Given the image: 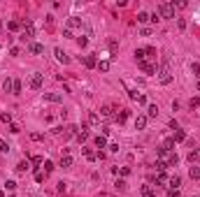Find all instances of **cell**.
I'll return each instance as SVG.
<instances>
[{
    "label": "cell",
    "mask_w": 200,
    "mask_h": 197,
    "mask_svg": "<svg viewBox=\"0 0 200 197\" xmlns=\"http://www.w3.org/2000/svg\"><path fill=\"white\" fill-rule=\"evenodd\" d=\"M0 197H2V190H0Z\"/></svg>",
    "instance_id": "54"
},
{
    "label": "cell",
    "mask_w": 200,
    "mask_h": 197,
    "mask_svg": "<svg viewBox=\"0 0 200 197\" xmlns=\"http://www.w3.org/2000/svg\"><path fill=\"white\" fill-rule=\"evenodd\" d=\"M170 197H182V195H179V190H170Z\"/></svg>",
    "instance_id": "52"
},
{
    "label": "cell",
    "mask_w": 200,
    "mask_h": 197,
    "mask_svg": "<svg viewBox=\"0 0 200 197\" xmlns=\"http://www.w3.org/2000/svg\"><path fill=\"white\" fill-rule=\"evenodd\" d=\"M196 197H200V195H196Z\"/></svg>",
    "instance_id": "56"
},
{
    "label": "cell",
    "mask_w": 200,
    "mask_h": 197,
    "mask_svg": "<svg viewBox=\"0 0 200 197\" xmlns=\"http://www.w3.org/2000/svg\"><path fill=\"white\" fill-rule=\"evenodd\" d=\"M156 14H158L160 19H174V7H172V2H160L158 7H156Z\"/></svg>",
    "instance_id": "3"
},
{
    "label": "cell",
    "mask_w": 200,
    "mask_h": 197,
    "mask_svg": "<svg viewBox=\"0 0 200 197\" xmlns=\"http://www.w3.org/2000/svg\"><path fill=\"white\" fill-rule=\"evenodd\" d=\"M28 169H30V160H21V162L16 165V172H19V174H23V172H28Z\"/></svg>",
    "instance_id": "17"
},
{
    "label": "cell",
    "mask_w": 200,
    "mask_h": 197,
    "mask_svg": "<svg viewBox=\"0 0 200 197\" xmlns=\"http://www.w3.org/2000/svg\"><path fill=\"white\" fill-rule=\"evenodd\" d=\"M188 176H191V179H196V181H198V179H200V167H196V165H193L191 169H188Z\"/></svg>",
    "instance_id": "29"
},
{
    "label": "cell",
    "mask_w": 200,
    "mask_h": 197,
    "mask_svg": "<svg viewBox=\"0 0 200 197\" xmlns=\"http://www.w3.org/2000/svg\"><path fill=\"white\" fill-rule=\"evenodd\" d=\"M100 118H105V121H116V109L112 105H102L100 107Z\"/></svg>",
    "instance_id": "5"
},
{
    "label": "cell",
    "mask_w": 200,
    "mask_h": 197,
    "mask_svg": "<svg viewBox=\"0 0 200 197\" xmlns=\"http://www.w3.org/2000/svg\"><path fill=\"white\" fill-rule=\"evenodd\" d=\"M77 28H81V19L79 16H70L67 19V23H65V30H77Z\"/></svg>",
    "instance_id": "7"
},
{
    "label": "cell",
    "mask_w": 200,
    "mask_h": 197,
    "mask_svg": "<svg viewBox=\"0 0 200 197\" xmlns=\"http://www.w3.org/2000/svg\"><path fill=\"white\" fill-rule=\"evenodd\" d=\"M172 139H174V144H177V141H184V139H186V132H184V130H174Z\"/></svg>",
    "instance_id": "25"
},
{
    "label": "cell",
    "mask_w": 200,
    "mask_h": 197,
    "mask_svg": "<svg viewBox=\"0 0 200 197\" xmlns=\"http://www.w3.org/2000/svg\"><path fill=\"white\" fill-rule=\"evenodd\" d=\"M147 58H156V49L154 47H147Z\"/></svg>",
    "instance_id": "43"
},
{
    "label": "cell",
    "mask_w": 200,
    "mask_h": 197,
    "mask_svg": "<svg viewBox=\"0 0 200 197\" xmlns=\"http://www.w3.org/2000/svg\"><path fill=\"white\" fill-rule=\"evenodd\" d=\"M61 167H63V169L72 167V158H70V153H63V155H61Z\"/></svg>",
    "instance_id": "16"
},
{
    "label": "cell",
    "mask_w": 200,
    "mask_h": 197,
    "mask_svg": "<svg viewBox=\"0 0 200 197\" xmlns=\"http://www.w3.org/2000/svg\"><path fill=\"white\" fill-rule=\"evenodd\" d=\"M135 60L137 63L147 60V49H135Z\"/></svg>",
    "instance_id": "19"
},
{
    "label": "cell",
    "mask_w": 200,
    "mask_h": 197,
    "mask_svg": "<svg viewBox=\"0 0 200 197\" xmlns=\"http://www.w3.org/2000/svg\"><path fill=\"white\" fill-rule=\"evenodd\" d=\"M84 65H86V67H98L95 56H84Z\"/></svg>",
    "instance_id": "21"
},
{
    "label": "cell",
    "mask_w": 200,
    "mask_h": 197,
    "mask_svg": "<svg viewBox=\"0 0 200 197\" xmlns=\"http://www.w3.org/2000/svg\"><path fill=\"white\" fill-rule=\"evenodd\" d=\"M130 100H135L137 105H147V95H144V93H137V91H130Z\"/></svg>",
    "instance_id": "8"
},
{
    "label": "cell",
    "mask_w": 200,
    "mask_h": 197,
    "mask_svg": "<svg viewBox=\"0 0 200 197\" xmlns=\"http://www.w3.org/2000/svg\"><path fill=\"white\" fill-rule=\"evenodd\" d=\"M149 114H147V118H156V116H158V107H156V105H149Z\"/></svg>",
    "instance_id": "30"
},
{
    "label": "cell",
    "mask_w": 200,
    "mask_h": 197,
    "mask_svg": "<svg viewBox=\"0 0 200 197\" xmlns=\"http://www.w3.org/2000/svg\"><path fill=\"white\" fill-rule=\"evenodd\" d=\"M147 21H151L149 14L147 12H137V23H147Z\"/></svg>",
    "instance_id": "32"
},
{
    "label": "cell",
    "mask_w": 200,
    "mask_h": 197,
    "mask_svg": "<svg viewBox=\"0 0 200 197\" xmlns=\"http://www.w3.org/2000/svg\"><path fill=\"white\" fill-rule=\"evenodd\" d=\"M44 176H47L44 172H40V169L35 172V181H37V183H42V181H44Z\"/></svg>",
    "instance_id": "39"
},
{
    "label": "cell",
    "mask_w": 200,
    "mask_h": 197,
    "mask_svg": "<svg viewBox=\"0 0 200 197\" xmlns=\"http://www.w3.org/2000/svg\"><path fill=\"white\" fill-rule=\"evenodd\" d=\"M147 123H149V118L144 116V114H140L137 118H135V128H137V130H144V128H147Z\"/></svg>",
    "instance_id": "12"
},
{
    "label": "cell",
    "mask_w": 200,
    "mask_h": 197,
    "mask_svg": "<svg viewBox=\"0 0 200 197\" xmlns=\"http://www.w3.org/2000/svg\"><path fill=\"white\" fill-rule=\"evenodd\" d=\"M95 149H107V137H102V135L95 137Z\"/></svg>",
    "instance_id": "20"
},
{
    "label": "cell",
    "mask_w": 200,
    "mask_h": 197,
    "mask_svg": "<svg viewBox=\"0 0 200 197\" xmlns=\"http://www.w3.org/2000/svg\"><path fill=\"white\" fill-rule=\"evenodd\" d=\"M9 132H14V135H16V132H21V128H19L16 123H9Z\"/></svg>",
    "instance_id": "42"
},
{
    "label": "cell",
    "mask_w": 200,
    "mask_h": 197,
    "mask_svg": "<svg viewBox=\"0 0 200 197\" xmlns=\"http://www.w3.org/2000/svg\"><path fill=\"white\" fill-rule=\"evenodd\" d=\"M81 153H84L86 160H98V153H95L93 149H81Z\"/></svg>",
    "instance_id": "18"
},
{
    "label": "cell",
    "mask_w": 200,
    "mask_h": 197,
    "mask_svg": "<svg viewBox=\"0 0 200 197\" xmlns=\"http://www.w3.org/2000/svg\"><path fill=\"white\" fill-rule=\"evenodd\" d=\"M160 149H165V151H172V149H174V139H172V137H168V139L163 141V146H160Z\"/></svg>",
    "instance_id": "27"
},
{
    "label": "cell",
    "mask_w": 200,
    "mask_h": 197,
    "mask_svg": "<svg viewBox=\"0 0 200 197\" xmlns=\"http://www.w3.org/2000/svg\"><path fill=\"white\" fill-rule=\"evenodd\" d=\"M5 188H7V190H14V188H16V181H7V183H5Z\"/></svg>",
    "instance_id": "48"
},
{
    "label": "cell",
    "mask_w": 200,
    "mask_h": 197,
    "mask_svg": "<svg viewBox=\"0 0 200 197\" xmlns=\"http://www.w3.org/2000/svg\"><path fill=\"white\" fill-rule=\"evenodd\" d=\"M53 56H56L58 60L63 63V65H67V63H70V56H67V53L63 51V49H53Z\"/></svg>",
    "instance_id": "9"
},
{
    "label": "cell",
    "mask_w": 200,
    "mask_h": 197,
    "mask_svg": "<svg viewBox=\"0 0 200 197\" xmlns=\"http://www.w3.org/2000/svg\"><path fill=\"white\" fill-rule=\"evenodd\" d=\"M28 51H30V53H44V44L30 42V44H28Z\"/></svg>",
    "instance_id": "11"
},
{
    "label": "cell",
    "mask_w": 200,
    "mask_h": 197,
    "mask_svg": "<svg viewBox=\"0 0 200 197\" xmlns=\"http://www.w3.org/2000/svg\"><path fill=\"white\" fill-rule=\"evenodd\" d=\"M177 153H174V151H165V149H158V162L160 165L165 167V169H168L170 165H177Z\"/></svg>",
    "instance_id": "2"
},
{
    "label": "cell",
    "mask_w": 200,
    "mask_h": 197,
    "mask_svg": "<svg viewBox=\"0 0 200 197\" xmlns=\"http://www.w3.org/2000/svg\"><path fill=\"white\" fill-rule=\"evenodd\" d=\"M158 81L163 83V86H168L170 81H172V67H170V60H163L160 63V67H158Z\"/></svg>",
    "instance_id": "1"
},
{
    "label": "cell",
    "mask_w": 200,
    "mask_h": 197,
    "mask_svg": "<svg viewBox=\"0 0 200 197\" xmlns=\"http://www.w3.org/2000/svg\"><path fill=\"white\" fill-rule=\"evenodd\" d=\"M128 116H130V111H128V109H121V111H116V121H119V123H123Z\"/></svg>",
    "instance_id": "24"
},
{
    "label": "cell",
    "mask_w": 200,
    "mask_h": 197,
    "mask_svg": "<svg viewBox=\"0 0 200 197\" xmlns=\"http://www.w3.org/2000/svg\"><path fill=\"white\" fill-rule=\"evenodd\" d=\"M140 193H142V197H156V193H154V188H151L149 183H144L142 188H140Z\"/></svg>",
    "instance_id": "14"
},
{
    "label": "cell",
    "mask_w": 200,
    "mask_h": 197,
    "mask_svg": "<svg viewBox=\"0 0 200 197\" xmlns=\"http://www.w3.org/2000/svg\"><path fill=\"white\" fill-rule=\"evenodd\" d=\"M198 105H200V100H198V97H191V102H188V107H191V109H196Z\"/></svg>",
    "instance_id": "45"
},
{
    "label": "cell",
    "mask_w": 200,
    "mask_h": 197,
    "mask_svg": "<svg viewBox=\"0 0 200 197\" xmlns=\"http://www.w3.org/2000/svg\"><path fill=\"white\" fill-rule=\"evenodd\" d=\"M149 19H151V21H154V23H158V21H160V16H158V14H156V12H154V14H151V16H149Z\"/></svg>",
    "instance_id": "51"
},
{
    "label": "cell",
    "mask_w": 200,
    "mask_h": 197,
    "mask_svg": "<svg viewBox=\"0 0 200 197\" xmlns=\"http://www.w3.org/2000/svg\"><path fill=\"white\" fill-rule=\"evenodd\" d=\"M137 65H140V70H142V72H147V74L156 72V65H154V63H149V60H142V63H137Z\"/></svg>",
    "instance_id": "10"
},
{
    "label": "cell",
    "mask_w": 200,
    "mask_h": 197,
    "mask_svg": "<svg viewBox=\"0 0 200 197\" xmlns=\"http://www.w3.org/2000/svg\"><path fill=\"white\" fill-rule=\"evenodd\" d=\"M89 123H91V125H100V116L95 114V111H91V114H89Z\"/></svg>",
    "instance_id": "28"
},
{
    "label": "cell",
    "mask_w": 200,
    "mask_h": 197,
    "mask_svg": "<svg viewBox=\"0 0 200 197\" xmlns=\"http://www.w3.org/2000/svg\"><path fill=\"white\" fill-rule=\"evenodd\" d=\"M0 121H2V123H12V114H9V111H7V114L0 111Z\"/></svg>",
    "instance_id": "37"
},
{
    "label": "cell",
    "mask_w": 200,
    "mask_h": 197,
    "mask_svg": "<svg viewBox=\"0 0 200 197\" xmlns=\"http://www.w3.org/2000/svg\"><path fill=\"white\" fill-rule=\"evenodd\" d=\"M198 91H200V81H198Z\"/></svg>",
    "instance_id": "53"
},
{
    "label": "cell",
    "mask_w": 200,
    "mask_h": 197,
    "mask_svg": "<svg viewBox=\"0 0 200 197\" xmlns=\"http://www.w3.org/2000/svg\"><path fill=\"white\" fill-rule=\"evenodd\" d=\"M0 28H2V23H0Z\"/></svg>",
    "instance_id": "55"
},
{
    "label": "cell",
    "mask_w": 200,
    "mask_h": 197,
    "mask_svg": "<svg viewBox=\"0 0 200 197\" xmlns=\"http://www.w3.org/2000/svg\"><path fill=\"white\" fill-rule=\"evenodd\" d=\"M186 0H177V2H172V7H179V9H184V7H186Z\"/></svg>",
    "instance_id": "41"
},
{
    "label": "cell",
    "mask_w": 200,
    "mask_h": 197,
    "mask_svg": "<svg viewBox=\"0 0 200 197\" xmlns=\"http://www.w3.org/2000/svg\"><path fill=\"white\" fill-rule=\"evenodd\" d=\"M77 139H79V141H86V139H89V128H86V125H81L79 130H77Z\"/></svg>",
    "instance_id": "13"
},
{
    "label": "cell",
    "mask_w": 200,
    "mask_h": 197,
    "mask_svg": "<svg viewBox=\"0 0 200 197\" xmlns=\"http://www.w3.org/2000/svg\"><path fill=\"white\" fill-rule=\"evenodd\" d=\"M44 100H49V102H63V95H61V93H44Z\"/></svg>",
    "instance_id": "15"
},
{
    "label": "cell",
    "mask_w": 200,
    "mask_h": 197,
    "mask_svg": "<svg viewBox=\"0 0 200 197\" xmlns=\"http://www.w3.org/2000/svg\"><path fill=\"white\" fill-rule=\"evenodd\" d=\"M0 151H2V153H7V151H9V146H7V141H5V139H0Z\"/></svg>",
    "instance_id": "44"
},
{
    "label": "cell",
    "mask_w": 200,
    "mask_h": 197,
    "mask_svg": "<svg viewBox=\"0 0 200 197\" xmlns=\"http://www.w3.org/2000/svg\"><path fill=\"white\" fill-rule=\"evenodd\" d=\"M130 174V167H121V176H128Z\"/></svg>",
    "instance_id": "49"
},
{
    "label": "cell",
    "mask_w": 200,
    "mask_h": 197,
    "mask_svg": "<svg viewBox=\"0 0 200 197\" xmlns=\"http://www.w3.org/2000/svg\"><path fill=\"white\" fill-rule=\"evenodd\" d=\"M42 165H44V174H49V172H53V162H51V160H44Z\"/></svg>",
    "instance_id": "36"
},
{
    "label": "cell",
    "mask_w": 200,
    "mask_h": 197,
    "mask_svg": "<svg viewBox=\"0 0 200 197\" xmlns=\"http://www.w3.org/2000/svg\"><path fill=\"white\" fill-rule=\"evenodd\" d=\"M7 28H9V30H19V28H21V23H19V21H9Z\"/></svg>",
    "instance_id": "38"
},
{
    "label": "cell",
    "mask_w": 200,
    "mask_h": 197,
    "mask_svg": "<svg viewBox=\"0 0 200 197\" xmlns=\"http://www.w3.org/2000/svg\"><path fill=\"white\" fill-rule=\"evenodd\" d=\"M191 72H193V74H196V77L200 79V65H198V63H193V65H191Z\"/></svg>",
    "instance_id": "40"
},
{
    "label": "cell",
    "mask_w": 200,
    "mask_h": 197,
    "mask_svg": "<svg viewBox=\"0 0 200 197\" xmlns=\"http://www.w3.org/2000/svg\"><path fill=\"white\" fill-rule=\"evenodd\" d=\"M12 93H14V95L21 93V81H19V79H12Z\"/></svg>",
    "instance_id": "26"
},
{
    "label": "cell",
    "mask_w": 200,
    "mask_h": 197,
    "mask_svg": "<svg viewBox=\"0 0 200 197\" xmlns=\"http://www.w3.org/2000/svg\"><path fill=\"white\" fill-rule=\"evenodd\" d=\"M109 65H112L109 60H100V63H98V70H100V72H109Z\"/></svg>",
    "instance_id": "33"
},
{
    "label": "cell",
    "mask_w": 200,
    "mask_h": 197,
    "mask_svg": "<svg viewBox=\"0 0 200 197\" xmlns=\"http://www.w3.org/2000/svg\"><path fill=\"white\" fill-rule=\"evenodd\" d=\"M168 183H170V190H177L179 186H182V179H179V176H172V179H170Z\"/></svg>",
    "instance_id": "22"
},
{
    "label": "cell",
    "mask_w": 200,
    "mask_h": 197,
    "mask_svg": "<svg viewBox=\"0 0 200 197\" xmlns=\"http://www.w3.org/2000/svg\"><path fill=\"white\" fill-rule=\"evenodd\" d=\"M30 162H33V165H42V158H40V155H35V158H33Z\"/></svg>",
    "instance_id": "50"
},
{
    "label": "cell",
    "mask_w": 200,
    "mask_h": 197,
    "mask_svg": "<svg viewBox=\"0 0 200 197\" xmlns=\"http://www.w3.org/2000/svg\"><path fill=\"white\" fill-rule=\"evenodd\" d=\"M2 91L5 93H12V79H5V81H2Z\"/></svg>",
    "instance_id": "35"
},
{
    "label": "cell",
    "mask_w": 200,
    "mask_h": 197,
    "mask_svg": "<svg viewBox=\"0 0 200 197\" xmlns=\"http://www.w3.org/2000/svg\"><path fill=\"white\" fill-rule=\"evenodd\" d=\"M42 83H44V77H42L40 72H33V74H30V79H28V86H30L33 91H40V88H42Z\"/></svg>",
    "instance_id": "6"
},
{
    "label": "cell",
    "mask_w": 200,
    "mask_h": 197,
    "mask_svg": "<svg viewBox=\"0 0 200 197\" xmlns=\"http://www.w3.org/2000/svg\"><path fill=\"white\" fill-rule=\"evenodd\" d=\"M109 53H112V58L116 56V42H109Z\"/></svg>",
    "instance_id": "47"
},
{
    "label": "cell",
    "mask_w": 200,
    "mask_h": 197,
    "mask_svg": "<svg viewBox=\"0 0 200 197\" xmlns=\"http://www.w3.org/2000/svg\"><path fill=\"white\" fill-rule=\"evenodd\" d=\"M198 160H200V149H196V151L188 153V162H198Z\"/></svg>",
    "instance_id": "31"
},
{
    "label": "cell",
    "mask_w": 200,
    "mask_h": 197,
    "mask_svg": "<svg viewBox=\"0 0 200 197\" xmlns=\"http://www.w3.org/2000/svg\"><path fill=\"white\" fill-rule=\"evenodd\" d=\"M77 44H79V49H84L86 44H89V37H86V35H79V37H77Z\"/></svg>",
    "instance_id": "34"
},
{
    "label": "cell",
    "mask_w": 200,
    "mask_h": 197,
    "mask_svg": "<svg viewBox=\"0 0 200 197\" xmlns=\"http://www.w3.org/2000/svg\"><path fill=\"white\" fill-rule=\"evenodd\" d=\"M154 181H156V183H158V186H165V183H168V176H165L163 172H158V174L154 176Z\"/></svg>",
    "instance_id": "23"
},
{
    "label": "cell",
    "mask_w": 200,
    "mask_h": 197,
    "mask_svg": "<svg viewBox=\"0 0 200 197\" xmlns=\"http://www.w3.org/2000/svg\"><path fill=\"white\" fill-rule=\"evenodd\" d=\"M116 190H126V181H123V179L116 181Z\"/></svg>",
    "instance_id": "46"
},
{
    "label": "cell",
    "mask_w": 200,
    "mask_h": 197,
    "mask_svg": "<svg viewBox=\"0 0 200 197\" xmlns=\"http://www.w3.org/2000/svg\"><path fill=\"white\" fill-rule=\"evenodd\" d=\"M33 37H35V26H33L30 19H26V23H23V35H21V39H23V42H30Z\"/></svg>",
    "instance_id": "4"
}]
</instances>
